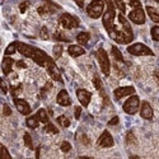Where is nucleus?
Listing matches in <instances>:
<instances>
[{
  "label": "nucleus",
  "instance_id": "obj_1",
  "mask_svg": "<svg viewBox=\"0 0 159 159\" xmlns=\"http://www.w3.org/2000/svg\"><path fill=\"white\" fill-rule=\"evenodd\" d=\"M115 17H116V11H115V3H112L111 0H107V9H106L104 14L102 17V23L104 25V28L107 32L112 31L115 28Z\"/></svg>",
  "mask_w": 159,
  "mask_h": 159
},
{
  "label": "nucleus",
  "instance_id": "obj_2",
  "mask_svg": "<svg viewBox=\"0 0 159 159\" xmlns=\"http://www.w3.org/2000/svg\"><path fill=\"white\" fill-rule=\"evenodd\" d=\"M96 56L98 59V62H99L102 73L106 76H108L110 75V71H111V62H110V59H108V55H107V52H106V50L102 48V47L98 48Z\"/></svg>",
  "mask_w": 159,
  "mask_h": 159
},
{
  "label": "nucleus",
  "instance_id": "obj_3",
  "mask_svg": "<svg viewBox=\"0 0 159 159\" xmlns=\"http://www.w3.org/2000/svg\"><path fill=\"white\" fill-rule=\"evenodd\" d=\"M127 52L131 55H135V56H153V51L141 42H136L134 45H130L127 47Z\"/></svg>",
  "mask_w": 159,
  "mask_h": 159
},
{
  "label": "nucleus",
  "instance_id": "obj_4",
  "mask_svg": "<svg viewBox=\"0 0 159 159\" xmlns=\"http://www.w3.org/2000/svg\"><path fill=\"white\" fill-rule=\"evenodd\" d=\"M103 9H104L103 0H93V2L87 7V14L93 19H98L103 14Z\"/></svg>",
  "mask_w": 159,
  "mask_h": 159
},
{
  "label": "nucleus",
  "instance_id": "obj_5",
  "mask_svg": "<svg viewBox=\"0 0 159 159\" xmlns=\"http://www.w3.org/2000/svg\"><path fill=\"white\" fill-rule=\"evenodd\" d=\"M124 111L127 115H135L140 108V99L136 94L130 96V98L124 103Z\"/></svg>",
  "mask_w": 159,
  "mask_h": 159
},
{
  "label": "nucleus",
  "instance_id": "obj_6",
  "mask_svg": "<svg viewBox=\"0 0 159 159\" xmlns=\"http://www.w3.org/2000/svg\"><path fill=\"white\" fill-rule=\"evenodd\" d=\"M37 65H39V66H42V68H46L47 66V64L52 60L45 51H42V50H39V48H36L34 47V51H33V55H32V57H31Z\"/></svg>",
  "mask_w": 159,
  "mask_h": 159
},
{
  "label": "nucleus",
  "instance_id": "obj_7",
  "mask_svg": "<svg viewBox=\"0 0 159 159\" xmlns=\"http://www.w3.org/2000/svg\"><path fill=\"white\" fill-rule=\"evenodd\" d=\"M60 24L66 30H71V28H76L79 27V19L71 14H68V13H64V14L60 17L59 19Z\"/></svg>",
  "mask_w": 159,
  "mask_h": 159
},
{
  "label": "nucleus",
  "instance_id": "obj_8",
  "mask_svg": "<svg viewBox=\"0 0 159 159\" xmlns=\"http://www.w3.org/2000/svg\"><path fill=\"white\" fill-rule=\"evenodd\" d=\"M129 18L132 23H135V24H144L145 23V11L141 7L140 8H134L130 11Z\"/></svg>",
  "mask_w": 159,
  "mask_h": 159
},
{
  "label": "nucleus",
  "instance_id": "obj_9",
  "mask_svg": "<svg viewBox=\"0 0 159 159\" xmlns=\"http://www.w3.org/2000/svg\"><path fill=\"white\" fill-rule=\"evenodd\" d=\"M55 59H52L48 64H47V66H46V69H47V71H48V74H50V76L54 79V80H56V82H62V78H61V73H60V70H59V68L56 66V64H55V61H54Z\"/></svg>",
  "mask_w": 159,
  "mask_h": 159
},
{
  "label": "nucleus",
  "instance_id": "obj_10",
  "mask_svg": "<svg viewBox=\"0 0 159 159\" xmlns=\"http://www.w3.org/2000/svg\"><path fill=\"white\" fill-rule=\"evenodd\" d=\"M97 143H98L99 147H102V148H111V147H113V144H115L112 135L110 134L107 130H104L102 132V135L99 136V139H98Z\"/></svg>",
  "mask_w": 159,
  "mask_h": 159
},
{
  "label": "nucleus",
  "instance_id": "obj_11",
  "mask_svg": "<svg viewBox=\"0 0 159 159\" xmlns=\"http://www.w3.org/2000/svg\"><path fill=\"white\" fill-rule=\"evenodd\" d=\"M135 94V88L134 87H120V88H116L113 90V96L116 99H121L124 97L127 96H132Z\"/></svg>",
  "mask_w": 159,
  "mask_h": 159
},
{
  "label": "nucleus",
  "instance_id": "obj_12",
  "mask_svg": "<svg viewBox=\"0 0 159 159\" xmlns=\"http://www.w3.org/2000/svg\"><path fill=\"white\" fill-rule=\"evenodd\" d=\"M14 104H16V108L24 116H27L31 113V106L27 103V101L20 99V98H14Z\"/></svg>",
  "mask_w": 159,
  "mask_h": 159
},
{
  "label": "nucleus",
  "instance_id": "obj_13",
  "mask_svg": "<svg viewBox=\"0 0 159 159\" xmlns=\"http://www.w3.org/2000/svg\"><path fill=\"white\" fill-rule=\"evenodd\" d=\"M76 97H78L79 102H80V104L83 106V107H87V106L89 104V102H90V99H92V94L85 89H78L76 90Z\"/></svg>",
  "mask_w": 159,
  "mask_h": 159
},
{
  "label": "nucleus",
  "instance_id": "obj_14",
  "mask_svg": "<svg viewBox=\"0 0 159 159\" xmlns=\"http://www.w3.org/2000/svg\"><path fill=\"white\" fill-rule=\"evenodd\" d=\"M140 116L145 120H152L153 118V108L149 102L144 101L141 103V107H140Z\"/></svg>",
  "mask_w": 159,
  "mask_h": 159
},
{
  "label": "nucleus",
  "instance_id": "obj_15",
  "mask_svg": "<svg viewBox=\"0 0 159 159\" xmlns=\"http://www.w3.org/2000/svg\"><path fill=\"white\" fill-rule=\"evenodd\" d=\"M17 48H18L19 54L25 57H32L33 51H34V47H32L27 43H23V42H17Z\"/></svg>",
  "mask_w": 159,
  "mask_h": 159
},
{
  "label": "nucleus",
  "instance_id": "obj_16",
  "mask_svg": "<svg viewBox=\"0 0 159 159\" xmlns=\"http://www.w3.org/2000/svg\"><path fill=\"white\" fill-rule=\"evenodd\" d=\"M56 102L60 104V106H64V107H68V106L71 104V99L68 94V92H66L65 89H61L59 92V94L56 97Z\"/></svg>",
  "mask_w": 159,
  "mask_h": 159
},
{
  "label": "nucleus",
  "instance_id": "obj_17",
  "mask_svg": "<svg viewBox=\"0 0 159 159\" xmlns=\"http://www.w3.org/2000/svg\"><path fill=\"white\" fill-rule=\"evenodd\" d=\"M13 64H14V60L9 56H5L3 59V62H2V70H3V74L4 75H9L11 73V68H13Z\"/></svg>",
  "mask_w": 159,
  "mask_h": 159
},
{
  "label": "nucleus",
  "instance_id": "obj_18",
  "mask_svg": "<svg viewBox=\"0 0 159 159\" xmlns=\"http://www.w3.org/2000/svg\"><path fill=\"white\" fill-rule=\"evenodd\" d=\"M68 52H69V55L73 56V57H79V56L85 54V50L79 45H70L69 48H68Z\"/></svg>",
  "mask_w": 159,
  "mask_h": 159
},
{
  "label": "nucleus",
  "instance_id": "obj_19",
  "mask_svg": "<svg viewBox=\"0 0 159 159\" xmlns=\"http://www.w3.org/2000/svg\"><path fill=\"white\" fill-rule=\"evenodd\" d=\"M118 20H120V23H121V25H122V30H124L126 33H129V34H131V36H134V33H132L131 25H130V23L127 22V19L125 18V16L122 14V13H120V14H118Z\"/></svg>",
  "mask_w": 159,
  "mask_h": 159
},
{
  "label": "nucleus",
  "instance_id": "obj_20",
  "mask_svg": "<svg viewBox=\"0 0 159 159\" xmlns=\"http://www.w3.org/2000/svg\"><path fill=\"white\" fill-rule=\"evenodd\" d=\"M48 2V0H47ZM52 7H56V8H59L57 5H55L54 3H51V2H48V4L47 5H42V7H39L38 8V13L41 16H47V14H51V13H54V9H52Z\"/></svg>",
  "mask_w": 159,
  "mask_h": 159
},
{
  "label": "nucleus",
  "instance_id": "obj_21",
  "mask_svg": "<svg viewBox=\"0 0 159 159\" xmlns=\"http://www.w3.org/2000/svg\"><path fill=\"white\" fill-rule=\"evenodd\" d=\"M25 124H27V126L31 127V129H37V127H38V124H39V120H38L37 115H34V116H28L27 120H25Z\"/></svg>",
  "mask_w": 159,
  "mask_h": 159
},
{
  "label": "nucleus",
  "instance_id": "obj_22",
  "mask_svg": "<svg viewBox=\"0 0 159 159\" xmlns=\"http://www.w3.org/2000/svg\"><path fill=\"white\" fill-rule=\"evenodd\" d=\"M89 38H90V34L88 32H80L76 36V41H78L79 45H87Z\"/></svg>",
  "mask_w": 159,
  "mask_h": 159
},
{
  "label": "nucleus",
  "instance_id": "obj_23",
  "mask_svg": "<svg viewBox=\"0 0 159 159\" xmlns=\"http://www.w3.org/2000/svg\"><path fill=\"white\" fill-rule=\"evenodd\" d=\"M147 13H148V16L150 17V19L154 22V23H159V13L152 8V7H147Z\"/></svg>",
  "mask_w": 159,
  "mask_h": 159
},
{
  "label": "nucleus",
  "instance_id": "obj_24",
  "mask_svg": "<svg viewBox=\"0 0 159 159\" xmlns=\"http://www.w3.org/2000/svg\"><path fill=\"white\" fill-rule=\"evenodd\" d=\"M37 117H38V120H39V122H43V124H47L48 122V120H50V117H48V115H47V112H46V110H43V108H39L38 111H37Z\"/></svg>",
  "mask_w": 159,
  "mask_h": 159
},
{
  "label": "nucleus",
  "instance_id": "obj_25",
  "mask_svg": "<svg viewBox=\"0 0 159 159\" xmlns=\"http://www.w3.org/2000/svg\"><path fill=\"white\" fill-rule=\"evenodd\" d=\"M23 90V85L22 84H17V85H11L10 87V94L13 98H17Z\"/></svg>",
  "mask_w": 159,
  "mask_h": 159
},
{
  "label": "nucleus",
  "instance_id": "obj_26",
  "mask_svg": "<svg viewBox=\"0 0 159 159\" xmlns=\"http://www.w3.org/2000/svg\"><path fill=\"white\" fill-rule=\"evenodd\" d=\"M111 54H112V56L115 57V60L120 61V62H124V56H122V54L120 52V50H118L116 46H112V48H111Z\"/></svg>",
  "mask_w": 159,
  "mask_h": 159
},
{
  "label": "nucleus",
  "instance_id": "obj_27",
  "mask_svg": "<svg viewBox=\"0 0 159 159\" xmlns=\"http://www.w3.org/2000/svg\"><path fill=\"white\" fill-rule=\"evenodd\" d=\"M62 51H64L62 45H55V46H54V48H52V52H54V59H55V60H57V59L61 57Z\"/></svg>",
  "mask_w": 159,
  "mask_h": 159
},
{
  "label": "nucleus",
  "instance_id": "obj_28",
  "mask_svg": "<svg viewBox=\"0 0 159 159\" xmlns=\"http://www.w3.org/2000/svg\"><path fill=\"white\" fill-rule=\"evenodd\" d=\"M113 3H115V7H116L118 10H120L122 14L126 11V5H125V2H124V0H113Z\"/></svg>",
  "mask_w": 159,
  "mask_h": 159
},
{
  "label": "nucleus",
  "instance_id": "obj_29",
  "mask_svg": "<svg viewBox=\"0 0 159 159\" xmlns=\"http://www.w3.org/2000/svg\"><path fill=\"white\" fill-rule=\"evenodd\" d=\"M18 48H17V42H13V43H10L7 48H5V56H9V55H13L14 52L17 51Z\"/></svg>",
  "mask_w": 159,
  "mask_h": 159
},
{
  "label": "nucleus",
  "instance_id": "obj_30",
  "mask_svg": "<svg viewBox=\"0 0 159 159\" xmlns=\"http://www.w3.org/2000/svg\"><path fill=\"white\" fill-rule=\"evenodd\" d=\"M23 139H24V144H25V147L32 150V149H33V143H32V138H31V135L28 134V132H25L24 136H23Z\"/></svg>",
  "mask_w": 159,
  "mask_h": 159
},
{
  "label": "nucleus",
  "instance_id": "obj_31",
  "mask_svg": "<svg viewBox=\"0 0 159 159\" xmlns=\"http://www.w3.org/2000/svg\"><path fill=\"white\" fill-rule=\"evenodd\" d=\"M93 84H94V87L97 88V90H99L101 92V94L106 98V94L103 93V87H102V82L99 80V78L98 76H94V79H93Z\"/></svg>",
  "mask_w": 159,
  "mask_h": 159
},
{
  "label": "nucleus",
  "instance_id": "obj_32",
  "mask_svg": "<svg viewBox=\"0 0 159 159\" xmlns=\"http://www.w3.org/2000/svg\"><path fill=\"white\" fill-rule=\"evenodd\" d=\"M57 122L62 126V127H69L70 126V120L66 116H60L57 117Z\"/></svg>",
  "mask_w": 159,
  "mask_h": 159
},
{
  "label": "nucleus",
  "instance_id": "obj_33",
  "mask_svg": "<svg viewBox=\"0 0 159 159\" xmlns=\"http://www.w3.org/2000/svg\"><path fill=\"white\" fill-rule=\"evenodd\" d=\"M45 131L48 132V134H57V132H59V129H56V126H54L52 124L47 122L46 126H45Z\"/></svg>",
  "mask_w": 159,
  "mask_h": 159
},
{
  "label": "nucleus",
  "instance_id": "obj_34",
  "mask_svg": "<svg viewBox=\"0 0 159 159\" xmlns=\"http://www.w3.org/2000/svg\"><path fill=\"white\" fill-rule=\"evenodd\" d=\"M150 33H152V38L154 41H159V25H155L150 30Z\"/></svg>",
  "mask_w": 159,
  "mask_h": 159
},
{
  "label": "nucleus",
  "instance_id": "obj_35",
  "mask_svg": "<svg viewBox=\"0 0 159 159\" xmlns=\"http://www.w3.org/2000/svg\"><path fill=\"white\" fill-rule=\"evenodd\" d=\"M126 143L127 144H130V145H132V144H136V139H135V135L132 134L131 131H129L127 132V135H126Z\"/></svg>",
  "mask_w": 159,
  "mask_h": 159
},
{
  "label": "nucleus",
  "instance_id": "obj_36",
  "mask_svg": "<svg viewBox=\"0 0 159 159\" xmlns=\"http://www.w3.org/2000/svg\"><path fill=\"white\" fill-rule=\"evenodd\" d=\"M54 38L56 39V41H64V42H69V38H66L64 36V33H60V32H56L54 34Z\"/></svg>",
  "mask_w": 159,
  "mask_h": 159
},
{
  "label": "nucleus",
  "instance_id": "obj_37",
  "mask_svg": "<svg viewBox=\"0 0 159 159\" xmlns=\"http://www.w3.org/2000/svg\"><path fill=\"white\" fill-rule=\"evenodd\" d=\"M10 154L8 152V149L4 147V145H2V157H0V159H10Z\"/></svg>",
  "mask_w": 159,
  "mask_h": 159
},
{
  "label": "nucleus",
  "instance_id": "obj_38",
  "mask_svg": "<svg viewBox=\"0 0 159 159\" xmlns=\"http://www.w3.org/2000/svg\"><path fill=\"white\" fill-rule=\"evenodd\" d=\"M39 37H41L42 39H48V38H50L48 31H47L46 27H42V28H41V31H39Z\"/></svg>",
  "mask_w": 159,
  "mask_h": 159
},
{
  "label": "nucleus",
  "instance_id": "obj_39",
  "mask_svg": "<svg viewBox=\"0 0 159 159\" xmlns=\"http://www.w3.org/2000/svg\"><path fill=\"white\" fill-rule=\"evenodd\" d=\"M61 152H64V153H68L70 149H71V145L68 143V141H64L62 144H61Z\"/></svg>",
  "mask_w": 159,
  "mask_h": 159
},
{
  "label": "nucleus",
  "instance_id": "obj_40",
  "mask_svg": "<svg viewBox=\"0 0 159 159\" xmlns=\"http://www.w3.org/2000/svg\"><path fill=\"white\" fill-rule=\"evenodd\" d=\"M3 115L4 116H10L11 115V110H10V107H9L7 103L3 104Z\"/></svg>",
  "mask_w": 159,
  "mask_h": 159
},
{
  "label": "nucleus",
  "instance_id": "obj_41",
  "mask_svg": "<svg viewBox=\"0 0 159 159\" xmlns=\"http://www.w3.org/2000/svg\"><path fill=\"white\" fill-rule=\"evenodd\" d=\"M129 4L132 7V8H140L141 7V3H140V0H127Z\"/></svg>",
  "mask_w": 159,
  "mask_h": 159
},
{
  "label": "nucleus",
  "instance_id": "obj_42",
  "mask_svg": "<svg viewBox=\"0 0 159 159\" xmlns=\"http://www.w3.org/2000/svg\"><path fill=\"white\" fill-rule=\"evenodd\" d=\"M51 88H52L51 83H47V84L45 85V88L41 90V96H42V98H45V97H46V92H47V90H50Z\"/></svg>",
  "mask_w": 159,
  "mask_h": 159
},
{
  "label": "nucleus",
  "instance_id": "obj_43",
  "mask_svg": "<svg viewBox=\"0 0 159 159\" xmlns=\"http://www.w3.org/2000/svg\"><path fill=\"white\" fill-rule=\"evenodd\" d=\"M28 7H30V2H23V3L19 5V10H20V13H24L25 10H27Z\"/></svg>",
  "mask_w": 159,
  "mask_h": 159
},
{
  "label": "nucleus",
  "instance_id": "obj_44",
  "mask_svg": "<svg viewBox=\"0 0 159 159\" xmlns=\"http://www.w3.org/2000/svg\"><path fill=\"white\" fill-rule=\"evenodd\" d=\"M80 113H82V107L80 106H78V107H75V118L76 120L80 118Z\"/></svg>",
  "mask_w": 159,
  "mask_h": 159
},
{
  "label": "nucleus",
  "instance_id": "obj_45",
  "mask_svg": "<svg viewBox=\"0 0 159 159\" xmlns=\"http://www.w3.org/2000/svg\"><path fill=\"white\" fill-rule=\"evenodd\" d=\"M16 64H17V68H19V69H25L27 68V64H25L24 61H17Z\"/></svg>",
  "mask_w": 159,
  "mask_h": 159
},
{
  "label": "nucleus",
  "instance_id": "obj_46",
  "mask_svg": "<svg viewBox=\"0 0 159 159\" xmlns=\"http://www.w3.org/2000/svg\"><path fill=\"white\" fill-rule=\"evenodd\" d=\"M117 124H118V117H117V116H115L112 120L108 121V125H110V126H113V125H117Z\"/></svg>",
  "mask_w": 159,
  "mask_h": 159
},
{
  "label": "nucleus",
  "instance_id": "obj_47",
  "mask_svg": "<svg viewBox=\"0 0 159 159\" xmlns=\"http://www.w3.org/2000/svg\"><path fill=\"white\" fill-rule=\"evenodd\" d=\"M2 89H3V93H4V94H5L7 92H8V87H7L5 80H2Z\"/></svg>",
  "mask_w": 159,
  "mask_h": 159
},
{
  "label": "nucleus",
  "instance_id": "obj_48",
  "mask_svg": "<svg viewBox=\"0 0 159 159\" xmlns=\"http://www.w3.org/2000/svg\"><path fill=\"white\" fill-rule=\"evenodd\" d=\"M80 140H82V143H83V144H85V145H88V144H89V139H88V136H87V135H83Z\"/></svg>",
  "mask_w": 159,
  "mask_h": 159
},
{
  "label": "nucleus",
  "instance_id": "obj_49",
  "mask_svg": "<svg viewBox=\"0 0 159 159\" xmlns=\"http://www.w3.org/2000/svg\"><path fill=\"white\" fill-rule=\"evenodd\" d=\"M75 3L78 4L79 8H83L84 7V0H75Z\"/></svg>",
  "mask_w": 159,
  "mask_h": 159
},
{
  "label": "nucleus",
  "instance_id": "obj_50",
  "mask_svg": "<svg viewBox=\"0 0 159 159\" xmlns=\"http://www.w3.org/2000/svg\"><path fill=\"white\" fill-rule=\"evenodd\" d=\"M154 78L158 80V84H159V70H155L154 71Z\"/></svg>",
  "mask_w": 159,
  "mask_h": 159
},
{
  "label": "nucleus",
  "instance_id": "obj_51",
  "mask_svg": "<svg viewBox=\"0 0 159 159\" xmlns=\"http://www.w3.org/2000/svg\"><path fill=\"white\" fill-rule=\"evenodd\" d=\"M39 149H41V148H37V150H36V158H39Z\"/></svg>",
  "mask_w": 159,
  "mask_h": 159
},
{
  "label": "nucleus",
  "instance_id": "obj_52",
  "mask_svg": "<svg viewBox=\"0 0 159 159\" xmlns=\"http://www.w3.org/2000/svg\"><path fill=\"white\" fill-rule=\"evenodd\" d=\"M155 2H157V3H159V0H155Z\"/></svg>",
  "mask_w": 159,
  "mask_h": 159
}]
</instances>
